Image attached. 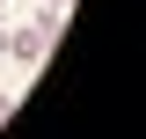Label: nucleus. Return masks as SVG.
Returning <instances> with one entry per match:
<instances>
[{"instance_id": "1", "label": "nucleus", "mask_w": 146, "mask_h": 139, "mask_svg": "<svg viewBox=\"0 0 146 139\" xmlns=\"http://www.w3.org/2000/svg\"><path fill=\"white\" fill-rule=\"evenodd\" d=\"M58 29H66V15H58V7H36L22 29H7V59H15V66H44V51L58 44Z\"/></svg>"}, {"instance_id": "2", "label": "nucleus", "mask_w": 146, "mask_h": 139, "mask_svg": "<svg viewBox=\"0 0 146 139\" xmlns=\"http://www.w3.org/2000/svg\"><path fill=\"white\" fill-rule=\"evenodd\" d=\"M7 110H15V95H0V124H7Z\"/></svg>"}, {"instance_id": "3", "label": "nucleus", "mask_w": 146, "mask_h": 139, "mask_svg": "<svg viewBox=\"0 0 146 139\" xmlns=\"http://www.w3.org/2000/svg\"><path fill=\"white\" fill-rule=\"evenodd\" d=\"M0 59H7V22H0Z\"/></svg>"}, {"instance_id": "4", "label": "nucleus", "mask_w": 146, "mask_h": 139, "mask_svg": "<svg viewBox=\"0 0 146 139\" xmlns=\"http://www.w3.org/2000/svg\"><path fill=\"white\" fill-rule=\"evenodd\" d=\"M44 7H58V15H66V7H73V0H44Z\"/></svg>"}]
</instances>
